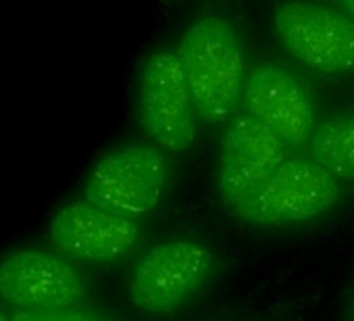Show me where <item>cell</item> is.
<instances>
[{
  "mask_svg": "<svg viewBox=\"0 0 354 321\" xmlns=\"http://www.w3.org/2000/svg\"><path fill=\"white\" fill-rule=\"evenodd\" d=\"M175 53L198 115L213 125L234 119L248 77L234 26L215 15L201 17L184 32Z\"/></svg>",
  "mask_w": 354,
  "mask_h": 321,
  "instance_id": "cell-1",
  "label": "cell"
},
{
  "mask_svg": "<svg viewBox=\"0 0 354 321\" xmlns=\"http://www.w3.org/2000/svg\"><path fill=\"white\" fill-rule=\"evenodd\" d=\"M217 265V255L201 242L154 244L138 257L131 269L129 302L146 315L177 313L211 284Z\"/></svg>",
  "mask_w": 354,
  "mask_h": 321,
  "instance_id": "cell-2",
  "label": "cell"
},
{
  "mask_svg": "<svg viewBox=\"0 0 354 321\" xmlns=\"http://www.w3.org/2000/svg\"><path fill=\"white\" fill-rule=\"evenodd\" d=\"M337 199L339 180L317 160L288 158L232 209L246 226L269 230L308 223L325 215Z\"/></svg>",
  "mask_w": 354,
  "mask_h": 321,
  "instance_id": "cell-3",
  "label": "cell"
},
{
  "mask_svg": "<svg viewBox=\"0 0 354 321\" xmlns=\"http://www.w3.org/2000/svg\"><path fill=\"white\" fill-rule=\"evenodd\" d=\"M169 182L165 154L140 142L119 144L102 154L86 180V201L127 219L150 215Z\"/></svg>",
  "mask_w": 354,
  "mask_h": 321,
  "instance_id": "cell-4",
  "label": "cell"
},
{
  "mask_svg": "<svg viewBox=\"0 0 354 321\" xmlns=\"http://www.w3.org/2000/svg\"><path fill=\"white\" fill-rule=\"evenodd\" d=\"M198 117L177 53H152L140 73V119L148 136L169 152H186L198 138Z\"/></svg>",
  "mask_w": 354,
  "mask_h": 321,
  "instance_id": "cell-5",
  "label": "cell"
},
{
  "mask_svg": "<svg viewBox=\"0 0 354 321\" xmlns=\"http://www.w3.org/2000/svg\"><path fill=\"white\" fill-rule=\"evenodd\" d=\"M281 46L321 73L354 71V21L329 7L286 0L273 13Z\"/></svg>",
  "mask_w": 354,
  "mask_h": 321,
  "instance_id": "cell-6",
  "label": "cell"
},
{
  "mask_svg": "<svg viewBox=\"0 0 354 321\" xmlns=\"http://www.w3.org/2000/svg\"><path fill=\"white\" fill-rule=\"evenodd\" d=\"M86 294V277L61 253L21 248L0 259V298L15 309H73Z\"/></svg>",
  "mask_w": 354,
  "mask_h": 321,
  "instance_id": "cell-7",
  "label": "cell"
},
{
  "mask_svg": "<svg viewBox=\"0 0 354 321\" xmlns=\"http://www.w3.org/2000/svg\"><path fill=\"white\" fill-rule=\"evenodd\" d=\"M48 238L63 257L106 267L131 255L140 242V223L84 199L57 209L48 226Z\"/></svg>",
  "mask_w": 354,
  "mask_h": 321,
  "instance_id": "cell-8",
  "label": "cell"
},
{
  "mask_svg": "<svg viewBox=\"0 0 354 321\" xmlns=\"http://www.w3.org/2000/svg\"><path fill=\"white\" fill-rule=\"evenodd\" d=\"M288 142L254 117L238 115L227 121L219 144L217 192L230 207L248 196L283 160Z\"/></svg>",
  "mask_w": 354,
  "mask_h": 321,
  "instance_id": "cell-9",
  "label": "cell"
},
{
  "mask_svg": "<svg viewBox=\"0 0 354 321\" xmlns=\"http://www.w3.org/2000/svg\"><path fill=\"white\" fill-rule=\"evenodd\" d=\"M244 107L250 117L273 129L290 146L310 142L315 131V102L304 84L275 63L257 65L244 86Z\"/></svg>",
  "mask_w": 354,
  "mask_h": 321,
  "instance_id": "cell-10",
  "label": "cell"
},
{
  "mask_svg": "<svg viewBox=\"0 0 354 321\" xmlns=\"http://www.w3.org/2000/svg\"><path fill=\"white\" fill-rule=\"evenodd\" d=\"M310 154L337 180H354V111L319 123L310 136Z\"/></svg>",
  "mask_w": 354,
  "mask_h": 321,
  "instance_id": "cell-11",
  "label": "cell"
},
{
  "mask_svg": "<svg viewBox=\"0 0 354 321\" xmlns=\"http://www.w3.org/2000/svg\"><path fill=\"white\" fill-rule=\"evenodd\" d=\"M11 321H104L102 317L84 309H57V311H17Z\"/></svg>",
  "mask_w": 354,
  "mask_h": 321,
  "instance_id": "cell-12",
  "label": "cell"
},
{
  "mask_svg": "<svg viewBox=\"0 0 354 321\" xmlns=\"http://www.w3.org/2000/svg\"><path fill=\"white\" fill-rule=\"evenodd\" d=\"M342 5L348 11V15L352 17V21H354V0H342Z\"/></svg>",
  "mask_w": 354,
  "mask_h": 321,
  "instance_id": "cell-13",
  "label": "cell"
},
{
  "mask_svg": "<svg viewBox=\"0 0 354 321\" xmlns=\"http://www.w3.org/2000/svg\"><path fill=\"white\" fill-rule=\"evenodd\" d=\"M0 321H11V319H7V317H5V313L0 311Z\"/></svg>",
  "mask_w": 354,
  "mask_h": 321,
  "instance_id": "cell-14",
  "label": "cell"
},
{
  "mask_svg": "<svg viewBox=\"0 0 354 321\" xmlns=\"http://www.w3.org/2000/svg\"><path fill=\"white\" fill-rule=\"evenodd\" d=\"M352 321H354V302H352Z\"/></svg>",
  "mask_w": 354,
  "mask_h": 321,
  "instance_id": "cell-15",
  "label": "cell"
}]
</instances>
